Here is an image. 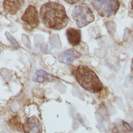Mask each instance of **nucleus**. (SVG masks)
Listing matches in <instances>:
<instances>
[{"label":"nucleus","mask_w":133,"mask_h":133,"mask_svg":"<svg viewBox=\"0 0 133 133\" xmlns=\"http://www.w3.org/2000/svg\"><path fill=\"white\" fill-rule=\"evenodd\" d=\"M92 5L101 16L109 17L114 15L119 7V2L114 0L93 1Z\"/></svg>","instance_id":"4"},{"label":"nucleus","mask_w":133,"mask_h":133,"mask_svg":"<svg viewBox=\"0 0 133 133\" xmlns=\"http://www.w3.org/2000/svg\"><path fill=\"white\" fill-rule=\"evenodd\" d=\"M25 133H42V123L36 117L32 116L28 118L23 125Z\"/></svg>","instance_id":"6"},{"label":"nucleus","mask_w":133,"mask_h":133,"mask_svg":"<svg viewBox=\"0 0 133 133\" xmlns=\"http://www.w3.org/2000/svg\"><path fill=\"white\" fill-rule=\"evenodd\" d=\"M131 75H132V78L133 79V58L132 59V62H131Z\"/></svg>","instance_id":"14"},{"label":"nucleus","mask_w":133,"mask_h":133,"mask_svg":"<svg viewBox=\"0 0 133 133\" xmlns=\"http://www.w3.org/2000/svg\"><path fill=\"white\" fill-rule=\"evenodd\" d=\"M68 40L71 45H77L81 42V32L79 30L75 29L73 28H70L67 30L66 32Z\"/></svg>","instance_id":"9"},{"label":"nucleus","mask_w":133,"mask_h":133,"mask_svg":"<svg viewBox=\"0 0 133 133\" xmlns=\"http://www.w3.org/2000/svg\"><path fill=\"white\" fill-rule=\"evenodd\" d=\"M23 22H26L32 29L36 28L38 26L39 20L38 12L36 8L32 5H30L23 14L22 18Z\"/></svg>","instance_id":"5"},{"label":"nucleus","mask_w":133,"mask_h":133,"mask_svg":"<svg viewBox=\"0 0 133 133\" xmlns=\"http://www.w3.org/2000/svg\"><path fill=\"white\" fill-rule=\"evenodd\" d=\"M75 76L79 84L87 90L96 93L103 88V86L97 75L87 66H79L77 68Z\"/></svg>","instance_id":"2"},{"label":"nucleus","mask_w":133,"mask_h":133,"mask_svg":"<svg viewBox=\"0 0 133 133\" xmlns=\"http://www.w3.org/2000/svg\"><path fill=\"white\" fill-rule=\"evenodd\" d=\"M80 57V55L74 49H68L59 55L58 60L62 63L66 65H70L75 60Z\"/></svg>","instance_id":"7"},{"label":"nucleus","mask_w":133,"mask_h":133,"mask_svg":"<svg viewBox=\"0 0 133 133\" xmlns=\"http://www.w3.org/2000/svg\"><path fill=\"white\" fill-rule=\"evenodd\" d=\"M23 1H5L3 2L4 10L6 13L14 14L22 7Z\"/></svg>","instance_id":"8"},{"label":"nucleus","mask_w":133,"mask_h":133,"mask_svg":"<svg viewBox=\"0 0 133 133\" xmlns=\"http://www.w3.org/2000/svg\"><path fill=\"white\" fill-rule=\"evenodd\" d=\"M9 125L12 128L14 129L17 131H21L22 129V123L19 121V118L16 116L14 117L12 119H10V122H9Z\"/></svg>","instance_id":"11"},{"label":"nucleus","mask_w":133,"mask_h":133,"mask_svg":"<svg viewBox=\"0 0 133 133\" xmlns=\"http://www.w3.org/2000/svg\"><path fill=\"white\" fill-rule=\"evenodd\" d=\"M40 17L47 27L55 30L66 27L69 21L64 7L55 2L44 4L40 9Z\"/></svg>","instance_id":"1"},{"label":"nucleus","mask_w":133,"mask_h":133,"mask_svg":"<svg viewBox=\"0 0 133 133\" xmlns=\"http://www.w3.org/2000/svg\"><path fill=\"white\" fill-rule=\"evenodd\" d=\"M73 18L79 27H83L94 20V16L89 6L86 3H81L73 9Z\"/></svg>","instance_id":"3"},{"label":"nucleus","mask_w":133,"mask_h":133,"mask_svg":"<svg viewBox=\"0 0 133 133\" xmlns=\"http://www.w3.org/2000/svg\"><path fill=\"white\" fill-rule=\"evenodd\" d=\"M6 37H7L8 40H9V41H10V42H11L13 45H18V42H16V40L15 39H14V38L11 36V35H9V32H6Z\"/></svg>","instance_id":"12"},{"label":"nucleus","mask_w":133,"mask_h":133,"mask_svg":"<svg viewBox=\"0 0 133 133\" xmlns=\"http://www.w3.org/2000/svg\"><path fill=\"white\" fill-rule=\"evenodd\" d=\"M49 76H50V75L47 74L45 71H43V70H38L34 75L33 77H32V80H33L34 82L42 83L48 79Z\"/></svg>","instance_id":"10"},{"label":"nucleus","mask_w":133,"mask_h":133,"mask_svg":"<svg viewBox=\"0 0 133 133\" xmlns=\"http://www.w3.org/2000/svg\"><path fill=\"white\" fill-rule=\"evenodd\" d=\"M129 15L133 17V1L131 2V8L129 10Z\"/></svg>","instance_id":"13"}]
</instances>
